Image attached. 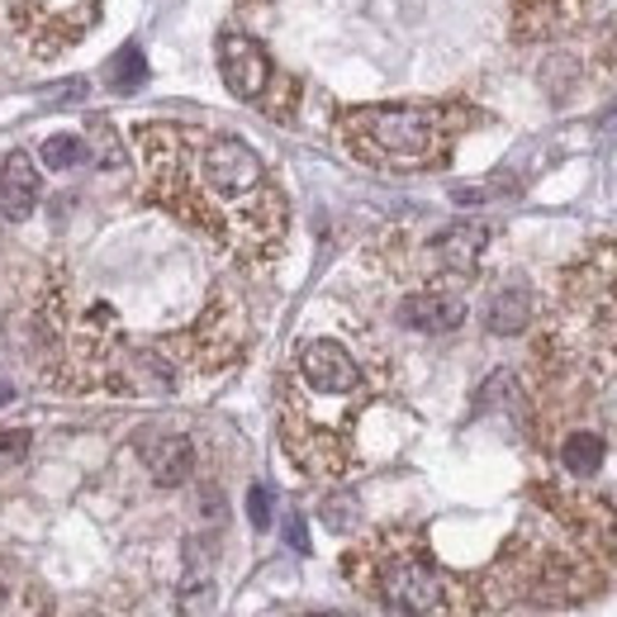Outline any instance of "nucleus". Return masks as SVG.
<instances>
[{
	"instance_id": "nucleus-19",
	"label": "nucleus",
	"mask_w": 617,
	"mask_h": 617,
	"mask_svg": "<svg viewBox=\"0 0 617 617\" xmlns=\"http://www.w3.org/2000/svg\"><path fill=\"white\" fill-rule=\"evenodd\" d=\"M91 134H95V142H100V152H95V157H100V167L119 171L124 162H129V157H124V148H119V134L109 129L105 119H95V124H91Z\"/></svg>"
},
{
	"instance_id": "nucleus-20",
	"label": "nucleus",
	"mask_w": 617,
	"mask_h": 617,
	"mask_svg": "<svg viewBox=\"0 0 617 617\" xmlns=\"http://www.w3.org/2000/svg\"><path fill=\"white\" fill-rule=\"evenodd\" d=\"M272 509H276L272 489H266V485H252V489H247V518H252V528H272Z\"/></svg>"
},
{
	"instance_id": "nucleus-18",
	"label": "nucleus",
	"mask_w": 617,
	"mask_h": 617,
	"mask_svg": "<svg viewBox=\"0 0 617 617\" xmlns=\"http://www.w3.org/2000/svg\"><path fill=\"white\" fill-rule=\"evenodd\" d=\"M29 442H34V437H29L24 427H0V470H14V466L24 461Z\"/></svg>"
},
{
	"instance_id": "nucleus-12",
	"label": "nucleus",
	"mask_w": 617,
	"mask_h": 617,
	"mask_svg": "<svg viewBox=\"0 0 617 617\" xmlns=\"http://www.w3.org/2000/svg\"><path fill=\"white\" fill-rule=\"evenodd\" d=\"M39 167H34V157H29L24 148H14L6 152V162H0V214L6 219H29L34 214V204H39Z\"/></svg>"
},
{
	"instance_id": "nucleus-14",
	"label": "nucleus",
	"mask_w": 617,
	"mask_h": 617,
	"mask_svg": "<svg viewBox=\"0 0 617 617\" xmlns=\"http://www.w3.org/2000/svg\"><path fill=\"white\" fill-rule=\"evenodd\" d=\"M604 456H608V442H604V433H594V427H575V433H565V442H561V466L575 475V480H589V475L604 470Z\"/></svg>"
},
{
	"instance_id": "nucleus-9",
	"label": "nucleus",
	"mask_w": 617,
	"mask_h": 617,
	"mask_svg": "<svg viewBox=\"0 0 617 617\" xmlns=\"http://www.w3.org/2000/svg\"><path fill=\"white\" fill-rule=\"evenodd\" d=\"M594 6L598 0H513V34L522 43L570 34V29L589 20Z\"/></svg>"
},
{
	"instance_id": "nucleus-8",
	"label": "nucleus",
	"mask_w": 617,
	"mask_h": 617,
	"mask_svg": "<svg viewBox=\"0 0 617 617\" xmlns=\"http://www.w3.org/2000/svg\"><path fill=\"white\" fill-rule=\"evenodd\" d=\"M489 247V228L485 224H451L442 228L433 243H427V266L437 272V285H451V280H470L475 266H480Z\"/></svg>"
},
{
	"instance_id": "nucleus-4",
	"label": "nucleus",
	"mask_w": 617,
	"mask_h": 617,
	"mask_svg": "<svg viewBox=\"0 0 617 617\" xmlns=\"http://www.w3.org/2000/svg\"><path fill=\"white\" fill-rule=\"evenodd\" d=\"M546 357L570 380H617V243H594L561 272Z\"/></svg>"
},
{
	"instance_id": "nucleus-15",
	"label": "nucleus",
	"mask_w": 617,
	"mask_h": 617,
	"mask_svg": "<svg viewBox=\"0 0 617 617\" xmlns=\"http://www.w3.org/2000/svg\"><path fill=\"white\" fill-rule=\"evenodd\" d=\"M142 82H148V57H142L138 43H124L119 53L105 62V86L115 95H134Z\"/></svg>"
},
{
	"instance_id": "nucleus-16",
	"label": "nucleus",
	"mask_w": 617,
	"mask_h": 617,
	"mask_svg": "<svg viewBox=\"0 0 617 617\" xmlns=\"http://www.w3.org/2000/svg\"><path fill=\"white\" fill-rule=\"evenodd\" d=\"M214 604H219L214 579L204 575V570H190L185 584H181V594H177V613L181 617H214Z\"/></svg>"
},
{
	"instance_id": "nucleus-7",
	"label": "nucleus",
	"mask_w": 617,
	"mask_h": 617,
	"mask_svg": "<svg viewBox=\"0 0 617 617\" xmlns=\"http://www.w3.org/2000/svg\"><path fill=\"white\" fill-rule=\"evenodd\" d=\"M219 72H224V86L237 95V100L262 105V109H272V91L295 86V82H280V76L272 72L266 47L257 39L237 34V29H228V34L219 39Z\"/></svg>"
},
{
	"instance_id": "nucleus-5",
	"label": "nucleus",
	"mask_w": 617,
	"mask_h": 617,
	"mask_svg": "<svg viewBox=\"0 0 617 617\" xmlns=\"http://www.w3.org/2000/svg\"><path fill=\"white\" fill-rule=\"evenodd\" d=\"M475 119L470 105L418 100V105H347L338 109L342 148L380 171H427L442 167L461 129Z\"/></svg>"
},
{
	"instance_id": "nucleus-2",
	"label": "nucleus",
	"mask_w": 617,
	"mask_h": 617,
	"mask_svg": "<svg viewBox=\"0 0 617 617\" xmlns=\"http://www.w3.org/2000/svg\"><path fill=\"white\" fill-rule=\"evenodd\" d=\"M532 499V518L489 565L485 594L499 608H561L598 594L617 565V509L589 489L561 485H536Z\"/></svg>"
},
{
	"instance_id": "nucleus-13",
	"label": "nucleus",
	"mask_w": 617,
	"mask_h": 617,
	"mask_svg": "<svg viewBox=\"0 0 617 617\" xmlns=\"http://www.w3.org/2000/svg\"><path fill=\"white\" fill-rule=\"evenodd\" d=\"M528 323H532L528 285H499L494 299H489V309H485V328L494 332V338H518Z\"/></svg>"
},
{
	"instance_id": "nucleus-23",
	"label": "nucleus",
	"mask_w": 617,
	"mask_h": 617,
	"mask_svg": "<svg viewBox=\"0 0 617 617\" xmlns=\"http://www.w3.org/2000/svg\"><path fill=\"white\" fill-rule=\"evenodd\" d=\"M10 400V385H6V380H0V404H6Z\"/></svg>"
},
{
	"instance_id": "nucleus-25",
	"label": "nucleus",
	"mask_w": 617,
	"mask_h": 617,
	"mask_svg": "<svg viewBox=\"0 0 617 617\" xmlns=\"http://www.w3.org/2000/svg\"><path fill=\"white\" fill-rule=\"evenodd\" d=\"M0 604H6V584H0Z\"/></svg>"
},
{
	"instance_id": "nucleus-6",
	"label": "nucleus",
	"mask_w": 617,
	"mask_h": 617,
	"mask_svg": "<svg viewBox=\"0 0 617 617\" xmlns=\"http://www.w3.org/2000/svg\"><path fill=\"white\" fill-rule=\"evenodd\" d=\"M347 575L404 617H475L480 598L466 579L447 575L423 546V532L390 528L371 536L357 556H347Z\"/></svg>"
},
{
	"instance_id": "nucleus-1",
	"label": "nucleus",
	"mask_w": 617,
	"mask_h": 617,
	"mask_svg": "<svg viewBox=\"0 0 617 617\" xmlns=\"http://www.w3.org/2000/svg\"><path fill=\"white\" fill-rule=\"evenodd\" d=\"M138 152L157 204L204 228L243 262H272L280 252L290 210L266 177V162L243 138L181 124H142Z\"/></svg>"
},
{
	"instance_id": "nucleus-24",
	"label": "nucleus",
	"mask_w": 617,
	"mask_h": 617,
	"mask_svg": "<svg viewBox=\"0 0 617 617\" xmlns=\"http://www.w3.org/2000/svg\"><path fill=\"white\" fill-rule=\"evenodd\" d=\"M313 617H352V613H313Z\"/></svg>"
},
{
	"instance_id": "nucleus-22",
	"label": "nucleus",
	"mask_w": 617,
	"mask_h": 617,
	"mask_svg": "<svg viewBox=\"0 0 617 617\" xmlns=\"http://www.w3.org/2000/svg\"><path fill=\"white\" fill-rule=\"evenodd\" d=\"M290 546H295V551H309V532H305V518H290Z\"/></svg>"
},
{
	"instance_id": "nucleus-17",
	"label": "nucleus",
	"mask_w": 617,
	"mask_h": 617,
	"mask_svg": "<svg viewBox=\"0 0 617 617\" xmlns=\"http://www.w3.org/2000/svg\"><path fill=\"white\" fill-rule=\"evenodd\" d=\"M86 157H91V148H86L82 134H53L43 142V167L47 171H72V167H82Z\"/></svg>"
},
{
	"instance_id": "nucleus-3",
	"label": "nucleus",
	"mask_w": 617,
	"mask_h": 617,
	"mask_svg": "<svg viewBox=\"0 0 617 617\" xmlns=\"http://www.w3.org/2000/svg\"><path fill=\"white\" fill-rule=\"evenodd\" d=\"M366 371L338 338H313L299 347L280 414V442L290 461L313 480H338L352 466V427L366 408Z\"/></svg>"
},
{
	"instance_id": "nucleus-11",
	"label": "nucleus",
	"mask_w": 617,
	"mask_h": 617,
	"mask_svg": "<svg viewBox=\"0 0 617 617\" xmlns=\"http://www.w3.org/2000/svg\"><path fill=\"white\" fill-rule=\"evenodd\" d=\"M138 456L148 475L162 489H177L190 480V470H195V447H190V437L181 433H142L138 437Z\"/></svg>"
},
{
	"instance_id": "nucleus-10",
	"label": "nucleus",
	"mask_w": 617,
	"mask_h": 617,
	"mask_svg": "<svg viewBox=\"0 0 617 617\" xmlns=\"http://www.w3.org/2000/svg\"><path fill=\"white\" fill-rule=\"evenodd\" d=\"M400 323L414 332H451L466 323V299L447 290V285H423V290L404 295L400 305Z\"/></svg>"
},
{
	"instance_id": "nucleus-21",
	"label": "nucleus",
	"mask_w": 617,
	"mask_h": 617,
	"mask_svg": "<svg viewBox=\"0 0 617 617\" xmlns=\"http://www.w3.org/2000/svg\"><path fill=\"white\" fill-rule=\"evenodd\" d=\"M86 91H91V82H86V76H72V82H57V86H47L43 95H47V100H62V105H72V100H82Z\"/></svg>"
}]
</instances>
